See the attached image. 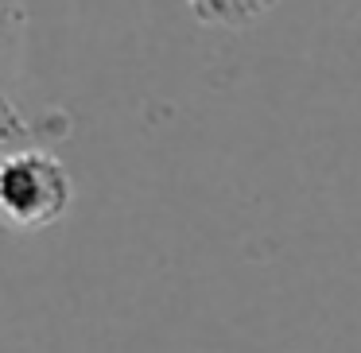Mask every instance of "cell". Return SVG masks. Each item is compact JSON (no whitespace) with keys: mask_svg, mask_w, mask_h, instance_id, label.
I'll return each mask as SVG.
<instances>
[{"mask_svg":"<svg viewBox=\"0 0 361 353\" xmlns=\"http://www.w3.org/2000/svg\"><path fill=\"white\" fill-rule=\"evenodd\" d=\"M74 202V182L47 144H27L0 156V225L12 233L51 229Z\"/></svg>","mask_w":361,"mask_h":353,"instance_id":"1","label":"cell"},{"mask_svg":"<svg viewBox=\"0 0 361 353\" xmlns=\"http://www.w3.org/2000/svg\"><path fill=\"white\" fill-rule=\"evenodd\" d=\"M187 8L210 27H237V24H249L252 16H260L257 0H187Z\"/></svg>","mask_w":361,"mask_h":353,"instance_id":"3","label":"cell"},{"mask_svg":"<svg viewBox=\"0 0 361 353\" xmlns=\"http://www.w3.org/2000/svg\"><path fill=\"white\" fill-rule=\"evenodd\" d=\"M257 4H260V12H264V8H268V4H272V0H257Z\"/></svg>","mask_w":361,"mask_h":353,"instance_id":"4","label":"cell"},{"mask_svg":"<svg viewBox=\"0 0 361 353\" xmlns=\"http://www.w3.org/2000/svg\"><path fill=\"white\" fill-rule=\"evenodd\" d=\"M20 4L16 0H0V156L12 148H27L43 136V125H35L8 94L12 70L20 58Z\"/></svg>","mask_w":361,"mask_h":353,"instance_id":"2","label":"cell"}]
</instances>
